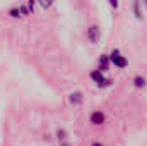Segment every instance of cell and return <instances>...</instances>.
<instances>
[{"label":"cell","instance_id":"1","mask_svg":"<svg viewBox=\"0 0 147 146\" xmlns=\"http://www.w3.org/2000/svg\"><path fill=\"white\" fill-rule=\"evenodd\" d=\"M91 79L96 83L98 88H110L111 84H113V79L105 77V72H103L101 69H94V71L91 72Z\"/></svg>","mask_w":147,"mask_h":146},{"label":"cell","instance_id":"2","mask_svg":"<svg viewBox=\"0 0 147 146\" xmlns=\"http://www.w3.org/2000/svg\"><path fill=\"white\" fill-rule=\"evenodd\" d=\"M110 60H111V64H113L116 69H125V67L128 65L127 57H123V55H121V52H120L118 48H113V50H111Z\"/></svg>","mask_w":147,"mask_h":146},{"label":"cell","instance_id":"3","mask_svg":"<svg viewBox=\"0 0 147 146\" xmlns=\"http://www.w3.org/2000/svg\"><path fill=\"white\" fill-rule=\"evenodd\" d=\"M86 36H87V41H89V43L96 45V43L101 40V28H99L98 24H91V26L87 28V31H86Z\"/></svg>","mask_w":147,"mask_h":146},{"label":"cell","instance_id":"4","mask_svg":"<svg viewBox=\"0 0 147 146\" xmlns=\"http://www.w3.org/2000/svg\"><path fill=\"white\" fill-rule=\"evenodd\" d=\"M105 120H106V115L103 110H94L89 115V124H92V126H103Z\"/></svg>","mask_w":147,"mask_h":146},{"label":"cell","instance_id":"5","mask_svg":"<svg viewBox=\"0 0 147 146\" xmlns=\"http://www.w3.org/2000/svg\"><path fill=\"white\" fill-rule=\"evenodd\" d=\"M82 102H84V95H82V91H72V93L69 95V103L74 105V107L82 105Z\"/></svg>","mask_w":147,"mask_h":146},{"label":"cell","instance_id":"6","mask_svg":"<svg viewBox=\"0 0 147 146\" xmlns=\"http://www.w3.org/2000/svg\"><path fill=\"white\" fill-rule=\"evenodd\" d=\"M110 65H111V60H110V53H103L98 60V69H101L103 72L110 71Z\"/></svg>","mask_w":147,"mask_h":146},{"label":"cell","instance_id":"7","mask_svg":"<svg viewBox=\"0 0 147 146\" xmlns=\"http://www.w3.org/2000/svg\"><path fill=\"white\" fill-rule=\"evenodd\" d=\"M132 83H134V86H135L137 89H142V88L147 86V79L144 77V76H140V74H137V76L132 79Z\"/></svg>","mask_w":147,"mask_h":146},{"label":"cell","instance_id":"8","mask_svg":"<svg viewBox=\"0 0 147 146\" xmlns=\"http://www.w3.org/2000/svg\"><path fill=\"white\" fill-rule=\"evenodd\" d=\"M38 3H39V7H41L43 10H48V9L55 3V0H38Z\"/></svg>","mask_w":147,"mask_h":146},{"label":"cell","instance_id":"9","mask_svg":"<svg viewBox=\"0 0 147 146\" xmlns=\"http://www.w3.org/2000/svg\"><path fill=\"white\" fill-rule=\"evenodd\" d=\"M9 16H10L12 19H19V17H22V12H21V9L14 7V9H10V10H9Z\"/></svg>","mask_w":147,"mask_h":146},{"label":"cell","instance_id":"10","mask_svg":"<svg viewBox=\"0 0 147 146\" xmlns=\"http://www.w3.org/2000/svg\"><path fill=\"white\" fill-rule=\"evenodd\" d=\"M55 136H57L58 141H65V139H67V131H65V129H57Z\"/></svg>","mask_w":147,"mask_h":146},{"label":"cell","instance_id":"11","mask_svg":"<svg viewBox=\"0 0 147 146\" xmlns=\"http://www.w3.org/2000/svg\"><path fill=\"white\" fill-rule=\"evenodd\" d=\"M134 12H135V17H137V19H142V12H140V9H139V0L134 2Z\"/></svg>","mask_w":147,"mask_h":146},{"label":"cell","instance_id":"12","mask_svg":"<svg viewBox=\"0 0 147 146\" xmlns=\"http://www.w3.org/2000/svg\"><path fill=\"white\" fill-rule=\"evenodd\" d=\"M36 3H38V0H28V9H29V12L31 14H34V9H36Z\"/></svg>","mask_w":147,"mask_h":146},{"label":"cell","instance_id":"13","mask_svg":"<svg viewBox=\"0 0 147 146\" xmlns=\"http://www.w3.org/2000/svg\"><path fill=\"white\" fill-rule=\"evenodd\" d=\"M108 2H110V5L115 10H118V7H120V2H118V0H108Z\"/></svg>","mask_w":147,"mask_h":146},{"label":"cell","instance_id":"14","mask_svg":"<svg viewBox=\"0 0 147 146\" xmlns=\"http://www.w3.org/2000/svg\"><path fill=\"white\" fill-rule=\"evenodd\" d=\"M19 9H21V12H22V16H28V14H31V12H29V9H28V5H21Z\"/></svg>","mask_w":147,"mask_h":146},{"label":"cell","instance_id":"15","mask_svg":"<svg viewBox=\"0 0 147 146\" xmlns=\"http://www.w3.org/2000/svg\"><path fill=\"white\" fill-rule=\"evenodd\" d=\"M60 146H72L69 141H60Z\"/></svg>","mask_w":147,"mask_h":146},{"label":"cell","instance_id":"16","mask_svg":"<svg viewBox=\"0 0 147 146\" xmlns=\"http://www.w3.org/2000/svg\"><path fill=\"white\" fill-rule=\"evenodd\" d=\"M91 146H105L103 143H99V141H94V143H91Z\"/></svg>","mask_w":147,"mask_h":146},{"label":"cell","instance_id":"17","mask_svg":"<svg viewBox=\"0 0 147 146\" xmlns=\"http://www.w3.org/2000/svg\"><path fill=\"white\" fill-rule=\"evenodd\" d=\"M144 2H146V5H147V0H144Z\"/></svg>","mask_w":147,"mask_h":146}]
</instances>
